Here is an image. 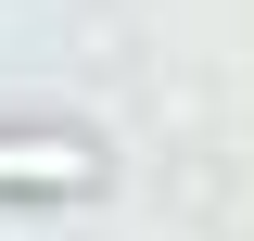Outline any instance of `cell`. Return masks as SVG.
Instances as JSON below:
<instances>
[{"label":"cell","mask_w":254,"mask_h":241,"mask_svg":"<svg viewBox=\"0 0 254 241\" xmlns=\"http://www.w3.org/2000/svg\"><path fill=\"white\" fill-rule=\"evenodd\" d=\"M0 190H102V152L76 127H0Z\"/></svg>","instance_id":"6da1fadb"}]
</instances>
